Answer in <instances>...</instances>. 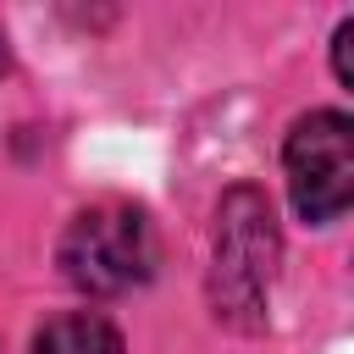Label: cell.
I'll return each instance as SVG.
<instances>
[{"instance_id":"6da1fadb","label":"cell","mask_w":354,"mask_h":354,"mask_svg":"<svg viewBox=\"0 0 354 354\" xmlns=\"http://www.w3.org/2000/svg\"><path fill=\"white\" fill-rule=\"evenodd\" d=\"M55 260H61V277L77 293L116 299V293H133L138 282H149L160 243H155V227L138 205L105 199V205H88L66 221Z\"/></svg>"},{"instance_id":"7a4b0ae2","label":"cell","mask_w":354,"mask_h":354,"mask_svg":"<svg viewBox=\"0 0 354 354\" xmlns=\"http://www.w3.org/2000/svg\"><path fill=\"white\" fill-rule=\"evenodd\" d=\"M277 277V221L266 194L232 188L216 205V266H210V304L232 326H260Z\"/></svg>"},{"instance_id":"3957f363","label":"cell","mask_w":354,"mask_h":354,"mask_svg":"<svg viewBox=\"0 0 354 354\" xmlns=\"http://www.w3.org/2000/svg\"><path fill=\"white\" fill-rule=\"evenodd\" d=\"M288 194L304 221H337L354 199V122L343 111H310L282 144Z\"/></svg>"},{"instance_id":"277c9868","label":"cell","mask_w":354,"mask_h":354,"mask_svg":"<svg viewBox=\"0 0 354 354\" xmlns=\"http://www.w3.org/2000/svg\"><path fill=\"white\" fill-rule=\"evenodd\" d=\"M33 354H122V332L100 310H72L33 332Z\"/></svg>"},{"instance_id":"5b68a950","label":"cell","mask_w":354,"mask_h":354,"mask_svg":"<svg viewBox=\"0 0 354 354\" xmlns=\"http://www.w3.org/2000/svg\"><path fill=\"white\" fill-rule=\"evenodd\" d=\"M332 72L337 83H354V17H343L332 33Z\"/></svg>"},{"instance_id":"8992f818","label":"cell","mask_w":354,"mask_h":354,"mask_svg":"<svg viewBox=\"0 0 354 354\" xmlns=\"http://www.w3.org/2000/svg\"><path fill=\"white\" fill-rule=\"evenodd\" d=\"M0 72H6V39H0Z\"/></svg>"}]
</instances>
